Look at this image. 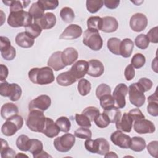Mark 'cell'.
<instances>
[{
	"label": "cell",
	"instance_id": "64",
	"mask_svg": "<svg viewBox=\"0 0 158 158\" xmlns=\"http://www.w3.org/2000/svg\"><path fill=\"white\" fill-rule=\"evenodd\" d=\"M19 156H23V157H28V156H27V155H25V154H22V153H19L18 154H17L16 155V156L15 157H19Z\"/></svg>",
	"mask_w": 158,
	"mask_h": 158
},
{
	"label": "cell",
	"instance_id": "55",
	"mask_svg": "<svg viewBox=\"0 0 158 158\" xmlns=\"http://www.w3.org/2000/svg\"><path fill=\"white\" fill-rule=\"evenodd\" d=\"M157 149H158V141H151L147 146V150L149 154L154 157H157Z\"/></svg>",
	"mask_w": 158,
	"mask_h": 158
},
{
	"label": "cell",
	"instance_id": "57",
	"mask_svg": "<svg viewBox=\"0 0 158 158\" xmlns=\"http://www.w3.org/2000/svg\"><path fill=\"white\" fill-rule=\"evenodd\" d=\"M135 69L131 64H129L126 67L124 71L125 78L127 81H130L135 77Z\"/></svg>",
	"mask_w": 158,
	"mask_h": 158
},
{
	"label": "cell",
	"instance_id": "53",
	"mask_svg": "<svg viewBox=\"0 0 158 158\" xmlns=\"http://www.w3.org/2000/svg\"><path fill=\"white\" fill-rule=\"evenodd\" d=\"M139 86L141 87L144 92H146L151 89L152 87V81L147 78H141L138 81Z\"/></svg>",
	"mask_w": 158,
	"mask_h": 158
},
{
	"label": "cell",
	"instance_id": "60",
	"mask_svg": "<svg viewBox=\"0 0 158 158\" xmlns=\"http://www.w3.org/2000/svg\"><path fill=\"white\" fill-rule=\"evenodd\" d=\"M9 74V70L6 65H0V80L1 81H5Z\"/></svg>",
	"mask_w": 158,
	"mask_h": 158
},
{
	"label": "cell",
	"instance_id": "43",
	"mask_svg": "<svg viewBox=\"0 0 158 158\" xmlns=\"http://www.w3.org/2000/svg\"><path fill=\"white\" fill-rule=\"evenodd\" d=\"M25 31L30 37H31L33 39H35L40 36L42 31V29L38 24L33 23L26 27Z\"/></svg>",
	"mask_w": 158,
	"mask_h": 158
},
{
	"label": "cell",
	"instance_id": "35",
	"mask_svg": "<svg viewBox=\"0 0 158 158\" xmlns=\"http://www.w3.org/2000/svg\"><path fill=\"white\" fill-rule=\"evenodd\" d=\"M102 25V19L99 16H91L87 20V27L88 29L101 30Z\"/></svg>",
	"mask_w": 158,
	"mask_h": 158
},
{
	"label": "cell",
	"instance_id": "51",
	"mask_svg": "<svg viewBox=\"0 0 158 158\" xmlns=\"http://www.w3.org/2000/svg\"><path fill=\"white\" fill-rule=\"evenodd\" d=\"M99 142V150L98 154L99 155L104 156L109 151L110 144L109 142L103 138H97Z\"/></svg>",
	"mask_w": 158,
	"mask_h": 158
},
{
	"label": "cell",
	"instance_id": "38",
	"mask_svg": "<svg viewBox=\"0 0 158 158\" xmlns=\"http://www.w3.org/2000/svg\"><path fill=\"white\" fill-rule=\"evenodd\" d=\"M104 2L101 0H88L86 2V9L91 14L97 12L102 8Z\"/></svg>",
	"mask_w": 158,
	"mask_h": 158
},
{
	"label": "cell",
	"instance_id": "15",
	"mask_svg": "<svg viewBox=\"0 0 158 158\" xmlns=\"http://www.w3.org/2000/svg\"><path fill=\"white\" fill-rule=\"evenodd\" d=\"M82 28L77 24H71L67 26L59 36L60 40H72L78 38L82 35Z\"/></svg>",
	"mask_w": 158,
	"mask_h": 158
},
{
	"label": "cell",
	"instance_id": "26",
	"mask_svg": "<svg viewBox=\"0 0 158 158\" xmlns=\"http://www.w3.org/2000/svg\"><path fill=\"white\" fill-rule=\"evenodd\" d=\"M133 48V41L130 38H125L120 43V55L124 58H128L131 56Z\"/></svg>",
	"mask_w": 158,
	"mask_h": 158
},
{
	"label": "cell",
	"instance_id": "59",
	"mask_svg": "<svg viewBox=\"0 0 158 158\" xmlns=\"http://www.w3.org/2000/svg\"><path fill=\"white\" fill-rule=\"evenodd\" d=\"M104 6L109 9H116L120 2L119 0H104L103 1Z\"/></svg>",
	"mask_w": 158,
	"mask_h": 158
},
{
	"label": "cell",
	"instance_id": "14",
	"mask_svg": "<svg viewBox=\"0 0 158 158\" xmlns=\"http://www.w3.org/2000/svg\"><path fill=\"white\" fill-rule=\"evenodd\" d=\"M110 140L115 145L121 148H130L131 143L130 136L123 133L120 130H117L113 132L110 135Z\"/></svg>",
	"mask_w": 158,
	"mask_h": 158
},
{
	"label": "cell",
	"instance_id": "56",
	"mask_svg": "<svg viewBox=\"0 0 158 158\" xmlns=\"http://www.w3.org/2000/svg\"><path fill=\"white\" fill-rule=\"evenodd\" d=\"M128 114L130 115V117H131V118L133 119V122L135 120H137L145 118L144 115L142 113L141 110L139 109L138 108H135V109H133L130 110L129 111Z\"/></svg>",
	"mask_w": 158,
	"mask_h": 158
},
{
	"label": "cell",
	"instance_id": "21",
	"mask_svg": "<svg viewBox=\"0 0 158 158\" xmlns=\"http://www.w3.org/2000/svg\"><path fill=\"white\" fill-rule=\"evenodd\" d=\"M78 57V52L74 48L69 47L62 51V60L65 66L73 64Z\"/></svg>",
	"mask_w": 158,
	"mask_h": 158
},
{
	"label": "cell",
	"instance_id": "29",
	"mask_svg": "<svg viewBox=\"0 0 158 158\" xmlns=\"http://www.w3.org/2000/svg\"><path fill=\"white\" fill-rule=\"evenodd\" d=\"M43 143L37 139H30L28 145V151L33 154L34 158H37L38 156L43 151Z\"/></svg>",
	"mask_w": 158,
	"mask_h": 158
},
{
	"label": "cell",
	"instance_id": "58",
	"mask_svg": "<svg viewBox=\"0 0 158 158\" xmlns=\"http://www.w3.org/2000/svg\"><path fill=\"white\" fill-rule=\"evenodd\" d=\"M23 10V6L20 1H12L10 6V12Z\"/></svg>",
	"mask_w": 158,
	"mask_h": 158
},
{
	"label": "cell",
	"instance_id": "19",
	"mask_svg": "<svg viewBox=\"0 0 158 158\" xmlns=\"http://www.w3.org/2000/svg\"><path fill=\"white\" fill-rule=\"evenodd\" d=\"M60 131V130L56 122H54L52 118L46 117L45 125L41 133L47 137L52 138L57 136Z\"/></svg>",
	"mask_w": 158,
	"mask_h": 158
},
{
	"label": "cell",
	"instance_id": "23",
	"mask_svg": "<svg viewBox=\"0 0 158 158\" xmlns=\"http://www.w3.org/2000/svg\"><path fill=\"white\" fill-rule=\"evenodd\" d=\"M102 25L101 31L105 33H112L115 31L118 27V23L117 19L111 16H106L102 18Z\"/></svg>",
	"mask_w": 158,
	"mask_h": 158
},
{
	"label": "cell",
	"instance_id": "1",
	"mask_svg": "<svg viewBox=\"0 0 158 158\" xmlns=\"http://www.w3.org/2000/svg\"><path fill=\"white\" fill-rule=\"evenodd\" d=\"M28 75L32 83L40 85L50 84L55 79L53 70L50 67L32 68L28 72Z\"/></svg>",
	"mask_w": 158,
	"mask_h": 158
},
{
	"label": "cell",
	"instance_id": "36",
	"mask_svg": "<svg viewBox=\"0 0 158 158\" xmlns=\"http://www.w3.org/2000/svg\"><path fill=\"white\" fill-rule=\"evenodd\" d=\"M28 12L32 16L34 20H36L41 18L44 14V10L38 4L37 1L32 4V5L30 6Z\"/></svg>",
	"mask_w": 158,
	"mask_h": 158
},
{
	"label": "cell",
	"instance_id": "54",
	"mask_svg": "<svg viewBox=\"0 0 158 158\" xmlns=\"http://www.w3.org/2000/svg\"><path fill=\"white\" fill-rule=\"evenodd\" d=\"M149 42L152 43H158V27L156 26L151 28L146 35Z\"/></svg>",
	"mask_w": 158,
	"mask_h": 158
},
{
	"label": "cell",
	"instance_id": "5",
	"mask_svg": "<svg viewBox=\"0 0 158 158\" xmlns=\"http://www.w3.org/2000/svg\"><path fill=\"white\" fill-rule=\"evenodd\" d=\"M23 125V119L22 116L17 114L6 120L1 127L2 133L6 136H11L20 130Z\"/></svg>",
	"mask_w": 158,
	"mask_h": 158
},
{
	"label": "cell",
	"instance_id": "27",
	"mask_svg": "<svg viewBox=\"0 0 158 158\" xmlns=\"http://www.w3.org/2000/svg\"><path fill=\"white\" fill-rule=\"evenodd\" d=\"M148 105L147 106V111L148 114L153 117H157L158 115V98L157 91L148 97Z\"/></svg>",
	"mask_w": 158,
	"mask_h": 158
},
{
	"label": "cell",
	"instance_id": "18",
	"mask_svg": "<svg viewBox=\"0 0 158 158\" xmlns=\"http://www.w3.org/2000/svg\"><path fill=\"white\" fill-rule=\"evenodd\" d=\"M104 72V67L102 63L97 59H91L88 62V75L92 77H99Z\"/></svg>",
	"mask_w": 158,
	"mask_h": 158
},
{
	"label": "cell",
	"instance_id": "45",
	"mask_svg": "<svg viewBox=\"0 0 158 158\" xmlns=\"http://www.w3.org/2000/svg\"><path fill=\"white\" fill-rule=\"evenodd\" d=\"M135 44L141 49H146L149 44V41L144 34L138 35L135 39Z\"/></svg>",
	"mask_w": 158,
	"mask_h": 158
},
{
	"label": "cell",
	"instance_id": "10",
	"mask_svg": "<svg viewBox=\"0 0 158 158\" xmlns=\"http://www.w3.org/2000/svg\"><path fill=\"white\" fill-rule=\"evenodd\" d=\"M51 104V98L46 94H41L31 100L28 104L29 110H39L40 111L46 110Z\"/></svg>",
	"mask_w": 158,
	"mask_h": 158
},
{
	"label": "cell",
	"instance_id": "12",
	"mask_svg": "<svg viewBox=\"0 0 158 158\" xmlns=\"http://www.w3.org/2000/svg\"><path fill=\"white\" fill-rule=\"evenodd\" d=\"M148 19L142 13L133 14L130 20V26L132 30L135 32H140L144 30L148 25Z\"/></svg>",
	"mask_w": 158,
	"mask_h": 158
},
{
	"label": "cell",
	"instance_id": "39",
	"mask_svg": "<svg viewBox=\"0 0 158 158\" xmlns=\"http://www.w3.org/2000/svg\"><path fill=\"white\" fill-rule=\"evenodd\" d=\"M99 99L100 101V105L104 110H107L115 106V99L110 94L104 95Z\"/></svg>",
	"mask_w": 158,
	"mask_h": 158
},
{
	"label": "cell",
	"instance_id": "17",
	"mask_svg": "<svg viewBox=\"0 0 158 158\" xmlns=\"http://www.w3.org/2000/svg\"><path fill=\"white\" fill-rule=\"evenodd\" d=\"M34 23L38 24L41 29H51L54 27L56 23V17L54 14L52 12H46L43 16L36 20Z\"/></svg>",
	"mask_w": 158,
	"mask_h": 158
},
{
	"label": "cell",
	"instance_id": "63",
	"mask_svg": "<svg viewBox=\"0 0 158 158\" xmlns=\"http://www.w3.org/2000/svg\"><path fill=\"white\" fill-rule=\"evenodd\" d=\"M31 1H23L22 2H23V8H26L28 6V4Z\"/></svg>",
	"mask_w": 158,
	"mask_h": 158
},
{
	"label": "cell",
	"instance_id": "24",
	"mask_svg": "<svg viewBox=\"0 0 158 158\" xmlns=\"http://www.w3.org/2000/svg\"><path fill=\"white\" fill-rule=\"evenodd\" d=\"M15 41L19 46L23 48H31L35 43V40L27 35L25 31L19 33L15 38Z\"/></svg>",
	"mask_w": 158,
	"mask_h": 158
},
{
	"label": "cell",
	"instance_id": "7",
	"mask_svg": "<svg viewBox=\"0 0 158 158\" xmlns=\"http://www.w3.org/2000/svg\"><path fill=\"white\" fill-rule=\"evenodd\" d=\"M129 100L131 104L137 107H141L145 102L146 96L141 87L138 82L133 83L128 88Z\"/></svg>",
	"mask_w": 158,
	"mask_h": 158
},
{
	"label": "cell",
	"instance_id": "20",
	"mask_svg": "<svg viewBox=\"0 0 158 158\" xmlns=\"http://www.w3.org/2000/svg\"><path fill=\"white\" fill-rule=\"evenodd\" d=\"M133 120L128 113L125 112L120 120L115 123L116 128L122 131L129 133L131 131Z\"/></svg>",
	"mask_w": 158,
	"mask_h": 158
},
{
	"label": "cell",
	"instance_id": "8",
	"mask_svg": "<svg viewBox=\"0 0 158 158\" xmlns=\"http://www.w3.org/2000/svg\"><path fill=\"white\" fill-rule=\"evenodd\" d=\"M75 143V136L71 133H65L54 140V146L59 152H67L72 148Z\"/></svg>",
	"mask_w": 158,
	"mask_h": 158
},
{
	"label": "cell",
	"instance_id": "3",
	"mask_svg": "<svg viewBox=\"0 0 158 158\" xmlns=\"http://www.w3.org/2000/svg\"><path fill=\"white\" fill-rule=\"evenodd\" d=\"M33 17L28 12L20 10L10 12L7 18V23L14 28L26 27L32 23Z\"/></svg>",
	"mask_w": 158,
	"mask_h": 158
},
{
	"label": "cell",
	"instance_id": "42",
	"mask_svg": "<svg viewBox=\"0 0 158 158\" xmlns=\"http://www.w3.org/2000/svg\"><path fill=\"white\" fill-rule=\"evenodd\" d=\"M30 138L25 135H21L18 136L16 140V146L17 148L22 151H28Z\"/></svg>",
	"mask_w": 158,
	"mask_h": 158
},
{
	"label": "cell",
	"instance_id": "50",
	"mask_svg": "<svg viewBox=\"0 0 158 158\" xmlns=\"http://www.w3.org/2000/svg\"><path fill=\"white\" fill-rule=\"evenodd\" d=\"M74 135L76 137L79 138L80 139H90L92 136V132L88 128L85 127H80L77 129L75 132Z\"/></svg>",
	"mask_w": 158,
	"mask_h": 158
},
{
	"label": "cell",
	"instance_id": "13",
	"mask_svg": "<svg viewBox=\"0 0 158 158\" xmlns=\"http://www.w3.org/2000/svg\"><path fill=\"white\" fill-rule=\"evenodd\" d=\"M133 128L138 134L152 133L156 130L154 124L151 121L145 118L134 121Z\"/></svg>",
	"mask_w": 158,
	"mask_h": 158
},
{
	"label": "cell",
	"instance_id": "6",
	"mask_svg": "<svg viewBox=\"0 0 158 158\" xmlns=\"http://www.w3.org/2000/svg\"><path fill=\"white\" fill-rule=\"evenodd\" d=\"M22 93V88L17 83H9L4 81L0 84V94L4 97H8L12 101H18Z\"/></svg>",
	"mask_w": 158,
	"mask_h": 158
},
{
	"label": "cell",
	"instance_id": "33",
	"mask_svg": "<svg viewBox=\"0 0 158 158\" xmlns=\"http://www.w3.org/2000/svg\"><path fill=\"white\" fill-rule=\"evenodd\" d=\"M121 40L119 38L112 37L107 41V47L109 50L115 55H120V45Z\"/></svg>",
	"mask_w": 158,
	"mask_h": 158
},
{
	"label": "cell",
	"instance_id": "16",
	"mask_svg": "<svg viewBox=\"0 0 158 158\" xmlns=\"http://www.w3.org/2000/svg\"><path fill=\"white\" fill-rule=\"evenodd\" d=\"M88 69V62L84 60H79L73 64L69 72L77 80L83 78L87 73Z\"/></svg>",
	"mask_w": 158,
	"mask_h": 158
},
{
	"label": "cell",
	"instance_id": "40",
	"mask_svg": "<svg viewBox=\"0 0 158 158\" xmlns=\"http://www.w3.org/2000/svg\"><path fill=\"white\" fill-rule=\"evenodd\" d=\"M56 123L59 128L60 131L67 133L70 130L71 122L70 120L66 117H64V116L60 117L56 120Z\"/></svg>",
	"mask_w": 158,
	"mask_h": 158
},
{
	"label": "cell",
	"instance_id": "47",
	"mask_svg": "<svg viewBox=\"0 0 158 158\" xmlns=\"http://www.w3.org/2000/svg\"><path fill=\"white\" fill-rule=\"evenodd\" d=\"M37 2L42 7V9L44 10H54L56 8H57L59 5V1L57 0H54V1L38 0Z\"/></svg>",
	"mask_w": 158,
	"mask_h": 158
},
{
	"label": "cell",
	"instance_id": "48",
	"mask_svg": "<svg viewBox=\"0 0 158 158\" xmlns=\"http://www.w3.org/2000/svg\"><path fill=\"white\" fill-rule=\"evenodd\" d=\"M100 113L99 109L94 106H89L84 109L82 114L86 115L91 122H94L95 117Z\"/></svg>",
	"mask_w": 158,
	"mask_h": 158
},
{
	"label": "cell",
	"instance_id": "11",
	"mask_svg": "<svg viewBox=\"0 0 158 158\" xmlns=\"http://www.w3.org/2000/svg\"><path fill=\"white\" fill-rule=\"evenodd\" d=\"M128 88L124 83H119L117 85L112 94V96L115 99V102L117 104V107L118 109L125 107L126 105L125 97L128 93Z\"/></svg>",
	"mask_w": 158,
	"mask_h": 158
},
{
	"label": "cell",
	"instance_id": "52",
	"mask_svg": "<svg viewBox=\"0 0 158 158\" xmlns=\"http://www.w3.org/2000/svg\"><path fill=\"white\" fill-rule=\"evenodd\" d=\"M110 93L111 88L106 83L100 84L98 86L96 89V96L98 99H99L101 96L104 95L110 94Z\"/></svg>",
	"mask_w": 158,
	"mask_h": 158
},
{
	"label": "cell",
	"instance_id": "25",
	"mask_svg": "<svg viewBox=\"0 0 158 158\" xmlns=\"http://www.w3.org/2000/svg\"><path fill=\"white\" fill-rule=\"evenodd\" d=\"M19 109L17 106L12 102L4 104L1 109V115L4 120H7L12 117L18 114Z\"/></svg>",
	"mask_w": 158,
	"mask_h": 158
},
{
	"label": "cell",
	"instance_id": "31",
	"mask_svg": "<svg viewBox=\"0 0 158 158\" xmlns=\"http://www.w3.org/2000/svg\"><path fill=\"white\" fill-rule=\"evenodd\" d=\"M0 153L2 158L15 157L16 156L15 151L10 148L8 145L7 141L2 138H1Z\"/></svg>",
	"mask_w": 158,
	"mask_h": 158
},
{
	"label": "cell",
	"instance_id": "41",
	"mask_svg": "<svg viewBox=\"0 0 158 158\" xmlns=\"http://www.w3.org/2000/svg\"><path fill=\"white\" fill-rule=\"evenodd\" d=\"M94 122L96 126L100 128H106L110 123V120L107 115L102 112V114H99L94 118Z\"/></svg>",
	"mask_w": 158,
	"mask_h": 158
},
{
	"label": "cell",
	"instance_id": "44",
	"mask_svg": "<svg viewBox=\"0 0 158 158\" xmlns=\"http://www.w3.org/2000/svg\"><path fill=\"white\" fill-rule=\"evenodd\" d=\"M146 57L141 53L135 54L131 59V65L135 69H140L144 65Z\"/></svg>",
	"mask_w": 158,
	"mask_h": 158
},
{
	"label": "cell",
	"instance_id": "9",
	"mask_svg": "<svg viewBox=\"0 0 158 158\" xmlns=\"http://www.w3.org/2000/svg\"><path fill=\"white\" fill-rule=\"evenodd\" d=\"M0 51L1 56L6 60H12L16 56V50L11 46V43L7 37H0Z\"/></svg>",
	"mask_w": 158,
	"mask_h": 158
},
{
	"label": "cell",
	"instance_id": "62",
	"mask_svg": "<svg viewBox=\"0 0 158 158\" xmlns=\"http://www.w3.org/2000/svg\"><path fill=\"white\" fill-rule=\"evenodd\" d=\"M104 157L106 158H109V157H116L117 158L118 157V156L116 154L115 152H112V151H110V152H108L107 153H106L105 155H104Z\"/></svg>",
	"mask_w": 158,
	"mask_h": 158
},
{
	"label": "cell",
	"instance_id": "30",
	"mask_svg": "<svg viewBox=\"0 0 158 158\" xmlns=\"http://www.w3.org/2000/svg\"><path fill=\"white\" fill-rule=\"evenodd\" d=\"M146 141L140 136H134L131 138L130 148L135 152H141L146 148Z\"/></svg>",
	"mask_w": 158,
	"mask_h": 158
},
{
	"label": "cell",
	"instance_id": "4",
	"mask_svg": "<svg viewBox=\"0 0 158 158\" xmlns=\"http://www.w3.org/2000/svg\"><path fill=\"white\" fill-rule=\"evenodd\" d=\"M83 43L85 46L95 51L100 50L103 45V41L99 31L88 28L84 32Z\"/></svg>",
	"mask_w": 158,
	"mask_h": 158
},
{
	"label": "cell",
	"instance_id": "49",
	"mask_svg": "<svg viewBox=\"0 0 158 158\" xmlns=\"http://www.w3.org/2000/svg\"><path fill=\"white\" fill-rule=\"evenodd\" d=\"M75 121L77 125L81 127L85 128H90L91 127V123L90 120L85 115L83 114H75Z\"/></svg>",
	"mask_w": 158,
	"mask_h": 158
},
{
	"label": "cell",
	"instance_id": "61",
	"mask_svg": "<svg viewBox=\"0 0 158 158\" xmlns=\"http://www.w3.org/2000/svg\"><path fill=\"white\" fill-rule=\"evenodd\" d=\"M152 69L156 73H157V57H156L152 62Z\"/></svg>",
	"mask_w": 158,
	"mask_h": 158
},
{
	"label": "cell",
	"instance_id": "28",
	"mask_svg": "<svg viewBox=\"0 0 158 158\" xmlns=\"http://www.w3.org/2000/svg\"><path fill=\"white\" fill-rule=\"evenodd\" d=\"M56 81L57 83L62 86H70L77 81V79L69 71L62 72L57 75Z\"/></svg>",
	"mask_w": 158,
	"mask_h": 158
},
{
	"label": "cell",
	"instance_id": "46",
	"mask_svg": "<svg viewBox=\"0 0 158 158\" xmlns=\"http://www.w3.org/2000/svg\"><path fill=\"white\" fill-rule=\"evenodd\" d=\"M85 147L86 149L93 154H98L99 150V142L98 139H87L85 142Z\"/></svg>",
	"mask_w": 158,
	"mask_h": 158
},
{
	"label": "cell",
	"instance_id": "37",
	"mask_svg": "<svg viewBox=\"0 0 158 158\" xmlns=\"http://www.w3.org/2000/svg\"><path fill=\"white\" fill-rule=\"evenodd\" d=\"M60 16L64 22L71 23L75 19V13L72 8L64 7L60 11Z\"/></svg>",
	"mask_w": 158,
	"mask_h": 158
},
{
	"label": "cell",
	"instance_id": "22",
	"mask_svg": "<svg viewBox=\"0 0 158 158\" xmlns=\"http://www.w3.org/2000/svg\"><path fill=\"white\" fill-rule=\"evenodd\" d=\"M47 64L55 71H59L65 68L66 66L62 60V51H56L52 53L49 57Z\"/></svg>",
	"mask_w": 158,
	"mask_h": 158
},
{
	"label": "cell",
	"instance_id": "34",
	"mask_svg": "<svg viewBox=\"0 0 158 158\" xmlns=\"http://www.w3.org/2000/svg\"><path fill=\"white\" fill-rule=\"evenodd\" d=\"M77 89L79 94L83 96L88 94L91 89V83L86 79L81 78L78 83Z\"/></svg>",
	"mask_w": 158,
	"mask_h": 158
},
{
	"label": "cell",
	"instance_id": "2",
	"mask_svg": "<svg viewBox=\"0 0 158 158\" xmlns=\"http://www.w3.org/2000/svg\"><path fill=\"white\" fill-rule=\"evenodd\" d=\"M43 112L39 110H30L26 120V125L32 131L41 133L46 122Z\"/></svg>",
	"mask_w": 158,
	"mask_h": 158
},
{
	"label": "cell",
	"instance_id": "32",
	"mask_svg": "<svg viewBox=\"0 0 158 158\" xmlns=\"http://www.w3.org/2000/svg\"><path fill=\"white\" fill-rule=\"evenodd\" d=\"M103 112L107 115L110 123H116L120 120L122 116L121 111L115 106L110 107L107 110H104Z\"/></svg>",
	"mask_w": 158,
	"mask_h": 158
}]
</instances>
